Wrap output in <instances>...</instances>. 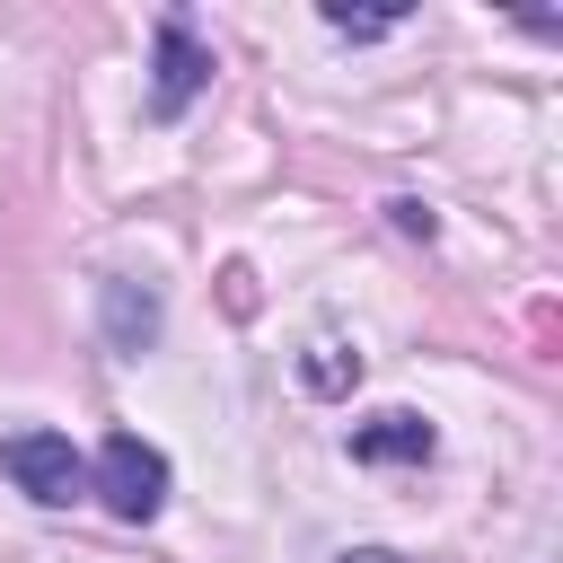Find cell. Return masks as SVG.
I'll return each instance as SVG.
<instances>
[{
  "label": "cell",
  "instance_id": "cell-2",
  "mask_svg": "<svg viewBox=\"0 0 563 563\" xmlns=\"http://www.w3.org/2000/svg\"><path fill=\"white\" fill-rule=\"evenodd\" d=\"M0 466H9L18 493L44 501V510H70V501L88 493V466H79V449H70L62 431H18V440L0 449Z\"/></svg>",
  "mask_w": 563,
  "mask_h": 563
},
{
  "label": "cell",
  "instance_id": "cell-7",
  "mask_svg": "<svg viewBox=\"0 0 563 563\" xmlns=\"http://www.w3.org/2000/svg\"><path fill=\"white\" fill-rule=\"evenodd\" d=\"M343 378H361V361H334V352L308 361V387H343Z\"/></svg>",
  "mask_w": 563,
  "mask_h": 563
},
{
  "label": "cell",
  "instance_id": "cell-4",
  "mask_svg": "<svg viewBox=\"0 0 563 563\" xmlns=\"http://www.w3.org/2000/svg\"><path fill=\"white\" fill-rule=\"evenodd\" d=\"M431 449H440V431H431L422 413H405V405H396V413H369V422L352 431V457H361V466H422Z\"/></svg>",
  "mask_w": 563,
  "mask_h": 563
},
{
  "label": "cell",
  "instance_id": "cell-1",
  "mask_svg": "<svg viewBox=\"0 0 563 563\" xmlns=\"http://www.w3.org/2000/svg\"><path fill=\"white\" fill-rule=\"evenodd\" d=\"M97 493H106V510L114 519H158V501H167V457L141 440V431H114L106 449H97V475H88Z\"/></svg>",
  "mask_w": 563,
  "mask_h": 563
},
{
  "label": "cell",
  "instance_id": "cell-3",
  "mask_svg": "<svg viewBox=\"0 0 563 563\" xmlns=\"http://www.w3.org/2000/svg\"><path fill=\"white\" fill-rule=\"evenodd\" d=\"M202 88H211V53H202V35L167 9V18H158V79H150V114H158V123H176Z\"/></svg>",
  "mask_w": 563,
  "mask_h": 563
},
{
  "label": "cell",
  "instance_id": "cell-6",
  "mask_svg": "<svg viewBox=\"0 0 563 563\" xmlns=\"http://www.w3.org/2000/svg\"><path fill=\"white\" fill-rule=\"evenodd\" d=\"M325 26H334V35H352V44H369V35H387L396 18H352V9H325Z\"/></svg>",
  "mask_w": 563,
  "mask_h": 563
},
{
  "label": "cell",
  "instance_id": "cell-8",
  "mask_svg": "<svg viewBox=\"0 0 563 563\" xmlns=\"http://www.w3.org/2000/svg\"><path fill=\"white\" fill-rule=\"evenodd\" d=\"M220 282H229V308H238V317H246V308H255V273H246V264H229V273H220Z\"/></svg>",
  "mask_w": 563,
  "mask_h": 563
},
{
  "label": "cell",
  "instance_id": "cell-9",
  "mask_svg": "<svg viewBox=\"0 0 563 563\" xmlns=\"http://www.w3.org/2000/svg\"><path fill=\"white\" fill-rule=\"evenodd\" d=\"M334 563H396L387 545H352V554H334Z\"/></svg>",
  "mask_w": 563,
  "mask_h": 563
},
{
  "label": "cell",
  "instance_id": "cell-5",
  "mask_svg": "<svg viewBox=\"0 0 563 563\" xmlns=\"http://www.w3.org/2000/svg\"><path fill=\"white\" fill-rule=\"evenodd\" d=\"M97 299H106V343H114V352H123V361H132V352H150V343H158V299H150V290H141V282H106V290H97Z\"/></svg>",
  "mask_w": 563,
  "mask_h": 563
}]
</instances>
